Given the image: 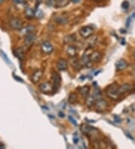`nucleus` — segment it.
<instances>
[{
    "mask_svg": "<svg viewBox=\"0 0 135 149\" xmlns=\"http://www.w3.org/2000/svg\"><path fill=\"white\" fill-rule=\"evenodd\" d=\"M106 95L113 100H116L120 97L121 94L119 92V87L116 84H113L106 89Z\"/></svg>",
    "mask_w": 135,
    "mask_h": 149,
    "instance_id": "f257e3e1",
    "label": "nucleus"
},
{
    "mask_svg": "<svg viewBox=\"0 0 135 149\" xmlns=\"http://www.w3.org/2000/svg\"><path fill=\"white\" fill-rule=\"evenodd\" d=\"M79 33L83 39H89L93 35L94 29L92 27H89V26H84V27L80 28Z\"/></svg>",
    "mask_w": 135,
    "mask_h": 149,
    "instance_id": "f03ea898",
    "label": "nucleus"
},
{
    "mask_svg": "<svg viewBox=\"0 0 135 149\" xmlns=\"http://www.w3.org/2000/svg\"><path fill=\"white\" fill-rule=\"evenodd\" d=\"M9 26L11 29L21 30L23 27V22L18 17H13L9 21Z\"/></svg>",
    "mask_w": 135,
    "mask_h": 149,
    "instance_id": "7ed1b4c3",
    "label": "nucleus"
},
{
    "mask_svg": "<svg viewBox=\"0 0 135 149\" xmlns=\"http://www.w3.org/2000/svg\"><path fill=\"white\" fill-rule=\"evenodd\" d=\"M39 90L41 93H45V94H49V93H53L54 90L53 84L50 82H44L39 85Z\"/></svg>",
    "mask_w": 135,
    "mask_h": 149,
    "instance_id": "20e7f679",
    "label": "nucleus"
},
{
    "mask_svg": "<svg viewBox=\"0 0 135 149\" xmlns=\"http://www.w3.org/2000/svg\"><path fill=\"white\" fill-rule=\"evenodd\" d=\"M51 81H52V84H53V87H54V90L56 88H59L60 87V84H61L62 78L60 77V74L57 73L55 70H53L51 73Z\"/></svg>",
    "mask_w": 135,
    "mask_h": 149,
    "instance_id": "39448f33",
    "label": "nucleus"
},
{
    "mask_svg": "<svg viewBox=\"0 0 135 149\" xmlns=\"http://www.w3.org/2000/svg\"><path fill=\"white\" fill-rule=\"evenodd\" d=\"M95 106L98 112H105L108 107V103L105 99H100L95 102Z\"/></svg>",
    "mask_w": 135,
    "mask_h": 149,
    "instance_id": "423d86ee",
    "label": "nucleus"
},
{
    "mask_svg": "<svg viewBox=\"0 0 135 149\" xmlns=\"http://www.w3.org/2000/svg\"><path fill=\"white\" fill-rule=\"evenodd\" d=\"M41 51L46 54H50L54 51L53 45L49 41H44L41 46Z\"/></svg>",
    "mask_w": 135,
    "mask_h": 149,
    "instance_id": "0eeeda50",
    "label": "nucleus"
},
{
    "mask_svg": "<svg viewBox=\"0 0 135 149\" xmlns=\"http://www.w3.org/2000/svg\"><path fill=\"white\" fill-rule=\"evenodd\" d=\"M43 74L44 72L42 69H37V70H35L32 73V77H31V81H32V82L34 83V84H37L41 80V77L43 76Z\"/></svg>",
    "mask_w": 135,
    "mask_h": 149,
    "instance_id": "6e6552de",
    "label": "nucleus"
},
{
    "mask_svg": "<svg viewBox=\"0 0 135 149\" xmlns=\"http://www.w3.org/2000/svg\"><path fill=\"white\" fill-rule=\"evenodd\" d=\"M89 58L92 63H99L102 59V54L99 51H94L90 54Z\"/></svg>",
    "mask_w": 135,
    "mask_h": 149,
    "instance_id": "1a4fd4ad",
    "label": "nucleus"
},
{
    "mask_svg": "<svg viewBox=\"0 0 135 149\" xmlns=\"http://www.w3.org/2000/svg\"><path fill=\"white\" fill-rule=\"evenodd\" d=\"M35 30V27L33 25H28L26 27H23L20 30V34L23 36H26L31 33H33Z\"/></svg>",
    "mask_w": 135,
    "mask_h": 149,
    "instance_id": "9d476101",
    "label": "nucleus"
},
{
    "mask_svg": "<svg viewBox=\"0 0 135 149\" xmlns=\"http://www.w3.org/2000/svg\"><path fill=\"white\" fill-rule=\"evenodd\" d=\"M35 39H36V35H35L34 33H31L29 35L25 36V45L26 46L27 48H29L30 46L32 45V44L34 43V41H35Z\"/></svg>",
    "mask_w": 135,
    "mask_h": 149,
    "instance_id": "9b49d317",
    "label": "nucleus"
},
{
    "mask_svg": "<svg viewBox=\"0 0 135 149\" xmlns=\"http://www.w3.org/2000/svg\"><path fill=\"white\" fill-rule=\"evenodd\" d=\"M134 89V86L131 84H124L119 87V92L121 95L122 93H125L126 92H130Z\"/></svg>",
    "mask_w": 135,
    "mask_h": 149,
    "instance_id": "f8f14e48",
    "label": "nucleus"
},
{
    "mask_svg": "<svg viewBox=\"0 0 135 149\" xmlns=\"http://www.w3.org/2000/svg\"><path fill=\"white\" fill-rule=\"evenodd\" d=\"M89 50H87V51H86V52L84 53V54L83 55L82 57V59H81V63H82V64L84 65V66H87V67H89V66H92V63L91 62V60H90V58H89V56H90V54L92 53H90V54H89Z\"/></svg>",
    "mask_w": 135,
    "mask_h": 149,
    "instance_id": "ddd939ff",
    "label": "nucleus"
},
{
    "mask_svg": "<svg viewBox=\"0 0 135 149\" xmlns=\"http://www.w3.org/2000/svg\"><path fill=\"white\" fill-rule=\"evenodd\" d=\"M116 68L118 71L124 70L128 67V63L124 59H119L116 63Z\"/></svg>",
    "mask_w": 135,
    "mask_h": 149,
    "instance_id": "4468645a",
    "label": "nucleus"
},
{
    "mask_svg": "<svg viewBox=\"0 0 135 149\" xmlns=\"http://www.w3.org/2000/svg\"><path fill=\"white\" fill-rule=\"evenodd\" d=\"M66 53L70 57H76L77 54V49L74 45H68L67 49H66Z\"/></svg>",
    "mask_w": 135,
    "mask_h": 149,
    "instance_id": "2eb2a0df",
    "label": "nucleus"
},
{
    "mask_svg": "<svg viewBox=\"0 0 135 149\" xmlns=\"http://www.w3.org/2000/svg\"><path fill=\"white\" fill-rule=\"evenodd\" d=\"M56 66L60 71H66L68 68V61L64 58H61L58 60Z\"/></svg>",
    "mask_w": 135,
    "mask_h": 149,
    "instance_id": "dca6fc26",
    "label": "nucleus"
},
{
    "mask_svg": "<svg viewBox=\"0 0 135 149\" xmlns=\"http://www.w3.org/2000/svg\"><path fill=\"white\" fill-rule=\"evenodd\" d=\"M25 16L28 19H32L33 17H35V11L32 8H26L25 9L24 11Z\"/></svg>",
    "mask_w": 135,
    "mask_h": 149,
    "instance_id": "f3484780",
    "label": "nucleus"
},
{
    "mask_svg": "<svg viewBox=\"0 0 135 149\" xmlns=\"http://www.w3.org/2000/svg\"><path fill=\"white\" fill-rule=\"evenodd\" d=\"M89 90L90 87L89 86H83V87H81L79 88V91H80V93L83 96L84 98H87L89 96Z\"/></svg>",
    "mask_w": 135,
    "mask_h": 149,
    "instance_id": "a211bd4d",
    "label": "nucleus"
},
{
    "mask_svg": "<svg viewBox=\"0 0 135 149\" xmlns=\"http://www.w3.org/2000/svg\"><path fill=\"white\" fill-rule=\"evenodd\" d=\"M14 53H15V56H16L17 57H18L20 60H22V59L24 58V49H23V48H17L16 50H15Z\"/></svg>",
    "mask_w": 135,
    "mask_h": 149,
    "instance_id": "6ab92c4d",
    "label": "nucleus"
},
{
    "mask_svg": "<svg viewBox=\"0 0 135 149\" xmlns=\"http://www.w3.org/2000/svg\"><path fill=\"white\" fill-rule=\"evenodd\" d=\"M78 100L77 94L76 93H70L69 96H68V102L70 104H75Z\"/></svg>",
    "mask_w": 135,
    "mask_h": 149,
    "instance_id": "aec40b11",
    "label": "nucleus"
},
{
    "mask_svg": "<svg viewBox=\"0 0 135 149\" xmlns=\"http://www.w3.org/2000/svg\"><path fill=\"white\" fill-rule=\"evenodd\" d=\"M95 99L93 97V96H89L88 97L86 98V105L88 106L89 108L92 107V106H95Z\"/></svg>",
    "mask_w": 135,
    "mask_h": 149,
    "instance_id": "412c9836",
    "label": "nucleus"
},
{
    "mask_svg": "<svg viewBox=\"0 0 135 149\" xmlns=\"http://www.w3.org/2000/svg\"><path fill=\"white\" fill-rule=\"evenodd\" d=\"M75 40H76V38L75 36H74V35H69L65 38L64 41H65V43L68 44V45H69V44L74 42Z\"/></svg>",
    "mask_w": 135,
    "mask_h": 149,
    "instance_id": "4be33fe9",
    "label": "nucleus"
},
{
    "mask_svg": "<svg viewBox=\"0 0 135 149\" xmlns=\"http://www.w3.org/2000/svg\"><path fill=\"white\" fill-rule=\"evenodd\" d=\"M56 21L57 22V23H60V24H65V23H68V19L66 18V17H56Z\"/></svg>",
    "mask_w": 135,
    "mask_h": 149,
    "instance_id": "5701e85b",
    "label": "nucleus"
},
{
    "mask_svg": "<svg viewBox=\"0 0 135 149\" xmlns=\"http://www.w3.org/2000/svg\"><path fill=\"white\" fill-rule=\"evenodd\" d=\"M35 17H36V18L38 19H41L42 17H43V12L41 11V10H39V9H38L36 11H35Z\"/></svg>",
    "mask_w": 135,
    "mask_h": 149,
    "instance_id": "b1692460",
    "label": "nucleus"
},
{
    "mask_svg": "<svg viewBox=\"0 0 135 149\" xmlns=\"http://www.w3.org/2000/svg\"><path fill=\"white\" fill-rule=\"evenodd\" d=\"M129 5H130V4H129L128 1H124V2L122 3V8L124 10H128L129 8Z\"/></svg>",
    "mask_w": 135,
    "mask_h": 149,
    "instance_id": "393cba45",
    "label": "nucleus"
},
{
    "mask_svg": "<svg viewBox=\"0 0 135 149\" xmlns=\"http://www.w3.org/2000/svg\"><path fill=\"white\" fill-rule=\"evenodd\" d=\"M13 2L16 5H26V0H13Z\"/></svg>",
    "mask_w": 135,
    "mask_h": 149,
    "instance_id": "a878e982",
    "label": "nucleus"
},
{
    "mask_svg": "<svg viewBox=\"0 0 135 149\" xmlns=\"http://www.w3.org/2000/svg\"><path fill=\"white\" fill-rule=\"evenodd\" d=\"M72 65H73V66H74L75 68H77V66H80V62H79V60L74 57V61H73V63H72Z\"/></svg>",
    "mask_w": 135,
    "mask_h": 149,
    "instance_id": "bb28decb",
    "label": "nucleus"
},
{
    "mask_svg": "<svg viewBox=\"0 0 135 149\" xmlns=\"http://www.w3.org/2000/svg\"><path fill=\"white\" fill-rule=\"evenodd\" d=\"M68 118H69V120H71V121L72 124H74V125H75V126H77V121H76V120H74V118H72L71 116H69V117H68Z\"/></svg>",
    "mask_w": 135,
    "mask_h": 149,
    "instance_id": "cd10ccee",
    "label": "nucleus"
},
{
    "mask_svg": "<svg viewBox=\"0 0 135 149\" xmlns=\"http://www.w3.org/2000/svg\"><path fill=\"white\" fill-rule=\"evenodd\" d=\"M0 149H5V145H2V144H0Z\"/></svg>",
    "mask_w": 135,
    "mask_h": 149,
    "instance_id": "c85d7f7f",
    "label": "nucleus"
},
{
    "mask_svg": "<svg viewBox=\"0 0 135 149\" xmlns=\"http://www.w3.org/2000/svg\"><path fill=\"white\" fill-rule=\"evenodd\" d=\"M71 1H72V2H75V3H77V2H79L80 0H71Z\"/></svg>",
    "mask_w": 135,
    "mask_h": 149,
    "instance_id": "c756f323",
    "label": "nucleus"
},
{
    "mask_svg": "<svg viewBox=\"0 0 135 149\" xmlns=\"http://www.w3.org/2000/svg\"><path fill=\"white\" fill-rule=\"evenodd\" d=\"M5 1V0H0V4H2Z\"/></svg>",
    "mask_w": 135,
    "mask_h": 149,
    "instance_id": "7c9ffc66",
    "label": "nucleus"
},
{
    "mask_svg": "<svg viewBox=\"0 0 135 149\" xmlns=\"http://www.w3.org/2000/svg\"><path fill=\"white\" fill-rule=\"evenodd\" d=\"M94 1H95V2H101L102 0H94Z\"/></svg>",
    "mask_w": 135,
    "mask_h": 149,
    "instance_id": "2f4dec72",
    "label": "nucleus"
},
{
    "mask_svg": "<svg viewBox=\"0 0 135 149\" xmlns=\"http://www.w3.org/2000/svg\"><path fill=\"white\" fill-rule=\"evenodd\" d=\"M134 58H135V51H134Z\"/></svg>",
    "mask_w": 135,
    "mask_h": 149,
    "instance_id": "473e14b6",
    "label": "nucleus"
},
{
    "mask_svg": "<svg viewBox=\"0 0 135 149\" xmlns=\"http://www.w3.org/2000/svg\"><path fill=\"white\" fill-rule=\"evenodd\" d=\"M55 2H57V1H60V0H54Z\"/></svg>",
    "mask_w": 135,
    "mask_h": 149,
    "instance_id": "72a5a7b5",
    "label": "nucleus"
}]
</instances>
